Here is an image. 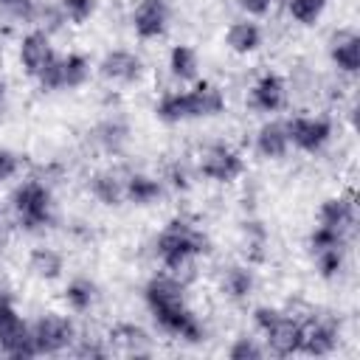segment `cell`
Returning a JSON list of instances; mask_svg holds the SVG:
<instances>
[{"label": "cell", "mask_w": 360, "mask_h": 360, "mask_svg": "<svg viewBox=\"0 0 360 360\" xmlns=\"http://www.w3.org/2000/svg\"><path fill=\"white\" fill-rule=\"evenodd\" d=\"M197 169H200V174H202L205 180H211V183H233V180L242 177L245 160H242V155H239L231 143H219V141H217V143H208V146L200 152Z\"/></svg>", "instance_id": "obj_7"}, {"label": "cell", "mask_w": 360, "mask_h": 360, "mask_svg": "<svg viewBox=\"0 0 360 360\" xmlns=\"http://www.w3.org/2000/svg\"><path fill=\"white\" fill-rule=\"evenodd\" d=\"M129 22H132V31L138 39H158L169 28V3L166 0H138Z\"/></svg>", "instance_id": "obj_12"}, {"label": "cell", "mask_w": 360, "mask_h": 360, "mask_svg": "<svg viewBox=\"0 0 360 360\" xmlns=\"http://www.w3.org/2000/svg\"><path fill=\"white\" fill-rule=\"evenodd\" d=\"M17 56H20V68L25 70V76L37 79V76L45 70V65L56 56V51H53V45H51V34L42 31V28L28 31V34L20 39Z\"/></svg>", "instance_id": "obj_11"}, {"label": "cell", "mask_w": 360, "mask_h": 360, "mask_svg": "<svg viewBox=\"0 0 360 360\" xmlns=\"http://www.w3.org/2000/svg\"><path fill=\"white\" fill-rule=\"evenodd\" d=\"M93 143L104 155H121L129 143V124L121 115H107L93 127Z\"/></svg>", "instance_id": "obj_18"}, {"label": "cell", "mask_w": 360, "mask_h": 360, "mask_svg": "<svg viewBox=\"0 0 360 360\" xmlns=\"http://www.w3.org/2000/svg\"><path fill=\"white\" fill-rule=\"evenodd\" d=\"M110 346H118L129 357H143V354L152 352L149 335L135 323H115L110 329Z\"/></svg>", "instance_id": "obj_23"}, {"label": "cell", "mask_w": 360, "mask_h": 360, "mask_svg": "<svg viewBox=\"0 0 360 360\" xmlns=\"http://www.w3.org/2000/svg\"><path fill=\"white\" fill-rule=\"evenodd\" d=\"M208 248H211L208 236L186 217H172L155 236V253H158L163 270L172 273L174 278H180L183 284H188L194 278L197 259L202 253H208Z\"/></svg>", "instance_id": "obj_2"}, {"label": "cell", "mask_w": 360, "mask_h": 360, "mask_svg": "<svg viewBox=\"0 0 360 360\" xmlns=\"http://www.w3.org/2000/svg\"><path fill=\"white\" fill-rule=\"evenodd\" d=\"M253 323L262 332L267 352L278 357H290L301 352V318L295 312L262 304L253 309Z\"/></svg>", "instance_id": "obj_3"}, {"label": "cell", "mask_w": 360, "mask_h": 360, "mask_svg": "<svg viewBox=\"0 0 360 360\" xmlns=\"http://www.w3.org/2000/svg\"><path fill=\"white\" fill-rule=\"evenodd\" d=\"M8 301H14V290L6 278H0V304H8Z\"/></svg>", "instance_id": "obj_39"}, {"label": "cell", "mask_w": 360, "mask_h": 360, "mask_svg": "<svg viewBox=\"0 0 360 360\" xmlns=\"http://www.w3.org/2000/svg\"><path fill=\"white\" fill-rule=\"evenodd\" d=\"M20 169H22V155L8 146H0V186L14 180L20 174Z\"/></svg>", "instance_id": "obj_35"}, {"label": "cell", "mask_w": 360, "mask_h": 360, "mask_svg": "<svg viewBox=\"0 0 360 360\" xmlns=\"http://www.w3.org/2000/svg\"><path fill=\"white\" fill-rule=\"evenodd\" d=\"M332 132H335V127L326 115H292V118H287L290 146H295L298 152H307V155L321 152L332 141Z\"/></svg>", "instance_id": "obj_8"}, {"label": "cell", "mask_w": 360, "mask_h": 360, "mask_svg": "<svg viewBox=\"0 0 360 360\" xmlns=\"http://www.w3.org/2000/svg\"><path fill=\"white\" fill-rule=\"evenodd\" d=\"M31 338L37 354H62L76 343V326L68 315L45 312L31 323Z\"/></svg>", "instance_id": "obj_6"}, {"label": "cell", "mask_w": 360, "mask_h": 360, "mask_svg": "<svg viewBox=\"0 0 360 360\" xmlns=\"http://www.w3.org/2000/svg\"><path fill=\"white\" fill-rule=\"evenodd\" d=\"M354 219H357V211H354V197L352 194L326 197L318 208V225H326V228H335V231H343V233H349L354 228Z\"/></svg>", "instance_id": "obj_17"}, {"label": "cell", "mask_w": 360, "mask_h": 360, "mask_svg": "<svg viewBox=\"0 0 360 360\" xmlns=\"http://www.w3.org/2000/svg\"><path fill=\"white\" fill-rule=\"evenodd\" d=\"M287 96H290V87H287L284 76L267 70L250 87V107L259 112H278L287 104Z\"/></svg>", "instance_id": "obj_13"}, {"label": "cell", "mask_w": 360, "mask_h": 360, "mask_svg": "<svg viewBox=\"0 0 360 360\" xmlns=\"http://www.w3.org/2000/svg\"><path fill=\"white\" fill-rule=\"evenodd\" d=\"M70 349L79 357H107L110 354V346H104L98 338H76V343Z\"/></svg>", "instance_id": "obj_36"}, {"label": "cell", "mask_w": 360, "mask_h": 360, "mask_svg": "<svg viewBox=\"0 0 360 360\" xmlns=\"http://www.w3.org/2000/svg\"><path fill=\"white\" fill-rule=\"evenodd\" d=\"M264 42V31L256 20H233L225 31V45L228 51H233L236 56H248L256 53Z\"/></svg>", "instance_id": "obj_19"}, {"label": "cell", "mask_w": 360, "mask_h": 360, "mask_svg": "<svg viewBox=\"0 0 360 360\" xmlns=\"http://www.w3.org/2000/svg\"><path fill=\"white\" fill-rule=\"evenodd\" d=\"M98 73L104 82L112 84H138L146 73V65L129 48H110L98 62Z\"/></svg>", "instance_id": "obj_10"}, {"label": "cell", "mask_w": 360, "mask_h": 360, "mask_svg": "<svg viewBox=\"0 0 360 360\" xmlns=\"http://www.w3.org/2000/svg\"><path fill=\"white\" fill-rule=\"evenodd\" d=\"M315 270L321 278H335L340 276L343 264H346V248H326V250H315Z\"/></svg>", "instance_id": "obj_29"}, {"label": "cell", "mask_w": 360, "mask_h": 360, "mask_svg": "<svg viewBox=\"0 0 360 360\" xmlns=\"http://www.w3.org/2000/svg\"><path fill=\"white\" fill-rule=\"evenodd\" d=\"M59 8L70 25H84L96 14V0H59Z\"/></svg>", "instance_id": "obj_32"}, {"label": "cell", "mask_w": 360, "mask_h": 360, "mask_svg": "<svg viewBox=\"0 0 360 360\" xmlns=\"http://www.w3.org/2000/svg\"><path fill=\"white\" fill-rule=\"evenodd\" d=\"M87 79H90V59L84 53H79V51H70L65 56L56 53L34 82L42 90L53 93V90H76Z\"/></svg>", "instance_id": "obj_5"}, {"label": "cell", "mask_w": 360, "mask_h": 360, "mask_svg": "<svg viewBox=\"0 0 360 360\" xmlns=\"http://www.w3.org/2000/svg\"><path fill=\"white\" fill-rule=\"evenodd\" d=\"M264 346L262 343H256V338H248V335H242V338H236L231 346H228V357H233V360H253V357H264Z\"/></svg>", "instance_id": "obj_34"}, {"label": "cell", "mask_w": 360, "mask_h": 360, "mask_svg": "<svg viewBox=\"0 0 360 360\" xmlns=\"http://www.w3.org/2000/svg\"><path fill=\"white\" fill-rule=\"evenodd\" d=\"M3 228H6V214H3V208H0V233H3Z\"/></svg>", "instance_id": "obj_41"}, {"label": "cell", "mask_w": 360, "mask_h": 360, "mask_svg": "<svg viewBox=\"0 0 360 360\" xmlns=\"http://www.w3.org/2000/svg\"><path fill=\"white\" fill-rule=\"evenodd\" d=\"M11 214L22 231H42L53 222V194L51 186L28 177L11 191Z\"/></svg>", "instance_id": "obj_4"}, {"label": "cell", "mask_w": 360, "mask_h": 360, "mask_svg": "<svg viewBox=\"0 0 360 360\" xmlns=\"http://www.w3.org/2000/svg\"><path fill=\"white\" fill-rule=\"evenodd\" d=\"M6 107H8V82L0 76V115L6 112Z\"/></svg>", "instance_id": "obj_40"}, {"label": "cell", "mask_w": 360, "mask_h": 360, "mask_svg": "<svg viewBox=\"0 0 360 360\" xmlns=\"http://www.w3.org/2000/svg\"><path fill=\"white\" fill-rule=\"evenodd\" d=\"M169 73L177 79V82H194L197 73H200V59H197V51L191 45H174L169 51Z\"/></svg>", "instance_id": "obj_26"}, {"label": "cell", "mask_w": 360, "mask_h": 360, "mask_svg": "<svg viewBox=\"0 0 360 360\" xmlns=\"http://www.w3.org/2000/svg\"><path fill=\"white\" fill-rule=\"evenodd\" d=\"M28 270L39 281H56L65 273V256L51 245H37L28 253Z\"/></svg>", "instance_id": "obj_22"}, {"label": "cell", "mask_w": 360, "mask_h": 360, "mask_svg": "<svg viewBox=\"0 0 360 360\" xmlns=\"http://www.w3.org/2000/svg\"><path fill=\"white\" fill-rule=\"evenodd\" d=\"M278 0H239V8L248 11V17H264L276 8Z\"/></svg>", "instance_id": "obj_38"}, {"label": "cell", "mask_w": 360, "mask_h": 360, "mask_svg": "<svg viewBox=\"0 0 360 360\" xmlns=\"http://www.w3.org/2000/svg\"><path fill=\"white\" fill-rule=\"evenodd\" d=\"M124 180L127 174H121L118 169H96L87 180V188L101 205L115 208L124 202Z\"/></svg>", "instance_id": "obj_20"}, {"label": "cell", "mask_w": 360, "mask_h": 360, "mask_svg": "<svg viewBox=\"0 0 360 360\" xmlns=\"http://www.w3.org/2000/svg\"><path fill=\"white\" fill-rule=\"evenodd\" d=\"M256 290V276L248 264H231L222 273V292L231 301H248Z\"/></svg>", "instance_id": "obj_24"}, {"label": "cell", "mask_w": 360, "mask_h": 360, "mask_svg": "<svg viewBox=\"0 0 360 360\" xmlns=\"http://www.w3.org/2000/svg\"><path fill=\"white\" fill-rule=\"evenodd\" d=\"M346 236L343 231L326 228V225H315V231L309 233V250H326V248H346Z\"/></svg>", "instance_id": "obj_31"}, {"label": "cell", "mask_w": 360, "mask_h": 360, "mask_svg": "<svg viewBox=\"0 0 360 360\" xmlns=\"http://www.w3.org/2000/svg\"><path fill=\"white\" fill-rule=\"evenodd\" d=\"M326 3L329 0H287V14L298 25H315L326 11Z\"/></svg>", "instance_id": "obj_28"}, {"label": "cell", "mask_w": 360, "mask_h": 360, "mask_svg": "<svg viewBox=\"0 0 360 360\" xmlns=\"http://www.w3.org/2000/svg\"><path fill=\"white\" fill-rule=\"evenodd\" d=\"M98 301V287L96 281H90L87 276H76L65 284V304L73 309V312H90Z\"/></svg>", "instance_id": "obj_25"}, {"label": "cell", "mask_w": 360, "mask_h": 360, "mask_svg": "<svg viewBox=\"0 0 360 360\" xmlns=\"http://www.w3.org/2000/svg\"><path fill=\"white\" fill-rule=\"evenodd\" d=\"M28 323L20 318V312H17V307H14V301H8V304H0V349L11 340V338H17L22 329H25Z\"/></svg>", "instance_id": "obj_30"}, {"label": "cell", "mask_w": 360, "mask_h": 360, "mask_svg": "<svg viewBox=\"0 0 360 360\" xmlns=\"http://www.w3.org/2000/svg\"><path fill=\"white\" fill-rule=\"evenodd\" d=\"M329 59L340 73L354 76L360 70V37H357V31L338 28L329 37Z\"/></svg>", "instance_id": "obj_14"}, {"label": "cell", "mask_w": 360, "mask_h": 360, "mask_svg": "<svg viewBox=\"0 0 360 360\" xmlns=\"http://www.w3.org/2000/svg\"><path fill=\"white\" fill-rule=\"evenodd\" d=\"M253 146L262 158L267 160H281L287 152H290V135H287V121H278V118H270L264 121L256 135H253Z\"/></svg>", "instance_id": "obj_16"}, {"label": "cell", "mask_w": 360, "mask_h": 360, "mask_svg": "<svg viewBox=\"0 0 360 360\" xmlns=\"http://www.w3.org/2000/svg\"><path fill=\"white\" fill-rule=\"evenodd\" d=\"M166 183L174 186V188H188V169H186V163L174 160V163L166 169Z\"/></svg>", "instance_id": "obj_37"}, {"label": "cell", "mask_w": 360, "mask_h": 360, "mask_svg": "<svg viewBox=\"0 0 360 360\" xmlns=\"http://www.w3.org/2000/svg\"><path fill=\"white\" fill-rule=\"evenodd\" d=\"M143 301L155 318V323L186 343H200L205 329L200 323V318L191 312V307L186 304V284L180 278H174L172 273H158L143 284Z\"/></svg>", "instance_id": "obj_1"}, {"label": "cell", "mask_w": 360, "mask_h": 360, "mask_svg": "<svg viewBox=\"0 0 360 360\" xmlns=\"http://www.w3.org/2000/svg\"><path fill=\"white\" fill-rule=\"evenodd\" d=\"M186 101H188V118H214L225 110V93L208 79L194 82V87L186 90Z\"/></svg>", "instance_id": "obj_15"}, {"label": "cell", "mask_w": 360, "mask_h": 360, "mask_svg": "<svg viewBox=\"0 0 360 360\" xmlns=\"http://www.w3.org/2000/svg\"><path fill=\"white\" fill-rule=\"evenodd\" d=\"M155 115L166 124H180V121H191L188 118V101H186V90H166L158 104H155Z\"/></svg>", "instance_id": "obj_27"}, {"label": "cell", "mask_w": 360, "mask_h": 360, "mask_svg": "<svg viewBox=\"0 0 360 360\" xmlns=\"http://www.w3.org/2000/svg\"><path fill=\"white\" fill-rule=\"evenodd\" d=\"M37 8H39V0H0V11H6L20 22H34Z\"/></svg>", "instance_id": "obj_33"}, {"label": "cell", "mask_w": 360, "mask_h": 360, "mask_svg": "<svg viewBox=\"0 0 360 360\" xmlns=\"http://www.w3.org/2000/svg\"><path fill=\"white\" fill-rule=\"evenodd\" d=\"M340 326L332 315H315L309 312L301 318V352L312 357H326L338 349Z\"/></svg>", "instance_id": "obj_9"}, {"label": "cell", "mask_w": 360, "mask_h": 360, "mask_svg": "<svg viewBox=\"0 0 360 360\" xmlns=\"http://www.w3.org/2000/svg\"><path fill=\"white\" fill-rule=\"evenodd\" d=\"M160 197H163V180L143 174V172L127 174V180H124V200L127 202L146 208V205H155Z\"/></svg>", "instance_id": "obj_21"}]
</instances>
